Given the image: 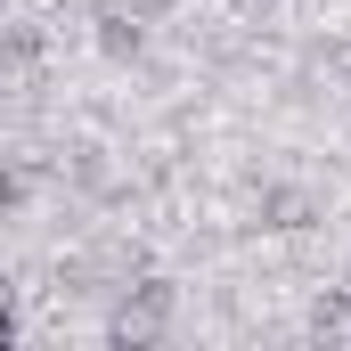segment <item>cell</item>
Segmentation results:
<instances>
[{
	"label": "cell",
	"instance_id": "6da1fadb",
	"mask_svg": "<svg viewBox=\"0 0 351 351\" xmlns=\"http://www.w3.org/2000/svg\"><path fill=\"white\" fill-rule=\"evenodd\" d=\"M98 49H106V58H139V49H147V33H139V16H123V8H106V16H98Z\"/></svg>",
	"mask_w": 351,
	"mask_h": 351
}]
</instances>
